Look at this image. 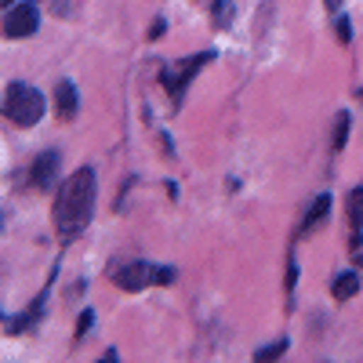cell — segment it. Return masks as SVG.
I'll return each instance as SVG.
<instances>
[{
  "mask_svg": "<svg viewBox=\"0 0 363 363\" xmlns=\"http://www.w3.org/2000/svg\"><path fill=\"white\" fill-rule=\"evenodd\" d=\"M91 215H95V167H77L62 182V189L55 196V207H51L58 240L73 244V240L91 225Z\"/></svg>",
  "mask_w": 363,
  "mask_h": 363,
  "instance_id": "1",
  "label": "cell"
},
{
  "mask_svg": "<svg viewBox=\"0 0 363 363\" xmlns=\"http://www.w3.org/2000/svg\"><path fill=\"white\" fill-rule=\"evenodd\" d=\"M4 116L18 128H33L44 116V95L29 84H8L4 91Z\"/></svg>",
  "mask_w": 363,
  "mask_h": 363,
  "instance_id": "2",
  "label": "cell"
},
{
  "mask_svg": "<svg viewBox=\"0 0 363 363\" xmlns=\"http://www.w3.org/2000/svg\"><path fill=\"white\" fill-rule=\"evenodd\" d=\"M211 62H215V51H200V55H189L186 62L167 66V69L160 73V84L167 87V95H171L174 106H182V95H186V87H189V80L196 77V69H203V66H211Z\"/></svg>",
  "mask_w": 363,
  "mask_h": 363,
  "instance_id": "3",
  "label": "cell"
},
{
  "mask_svg": "<svg viewBox=\"0 0 363 363\" xmlns=\"http://www.w3.org/2000/svg\"><path fill=\"white\" fill-rule=\"evenodd\" d=\"M37 26H40V11H37V4H29V0H22V4L4 11V37H11V40L33 37Z\"/></svg>",
  "mask_w": 363,
  "mask_h": 363,
  "instance_id": "4",
  "label": "cell"
},
{
  "mask_svg": "<svg viewBox=\"0 0 363 363\" xmlns=\"http://www.w3.org/2000/svg\"><path fill=\"white\" fill-rule=\"evenodd\" d=\"M113 284H116L120 291H142V287H149V284H157V265L131 262V265H124V269H116Z\"/></svg>",
  "mask_w": 363,
  "mask_h": 363,
  "instance_id": "5",
  "label": "cell"
},
{
  "mask_svg": "<svg viewBox=\"0 0 363 363\" xmlns=\"http://www.w3.org/2000/svg\"><path fill=\"white\" fill-rule=\"evenodd\" d=\"M58 164H62V157L55 153V149H48V153H40L33 160V167H29V182H33V189L44 193L55 186V178H58Z\"/></svg>",
  "mask_w": 363,
  "mask_h": 363,
  "instance_id": "6",
  "label": "cell"
},
{
  "mask_svg": "<svg viewBox=\"0 0 363 363\" xmlns=\"http://www.w3.org/2000/svg\"><path fill=\"white\" fill-rule=\"evenodd\" d=\"M327 215H330V193H320V196L309 203L306 218H301V225H298V236H309V233H316V229L327 222Z\"/></svg>",
  "mask_w": 363,
  "mask_h": 363,
  "instance_id": "7",
  "label": "cell"
},
{
  "mask_svg": "<svg viewBox=\"0 0 363 363\" xmlns=\"http://www.w3.org/2000/svg\"><path fill=\"white\" fill-rule=\"evenodd\" d=\"M349 225H352V244H349V251L356 255V251L363 247V186H356V189L349 193Z\"/></svg>",
  "mask_w": 363,
  "mask_h": 363,
  "instance_id": "8",
  "label": "cell"
},
{
  "mask_svg": "<svg viewBox=\"0 0 363 363\" xmlns=\"http://www.w3.org/2000/svg\"><path fill=\"white\" fill-rule=\"evenodd\" d=\"M77 109H80L77 84H73V80H58V87H55V113L62 116V120H73Z\"/></svg>",
  "mask_w": 363,
  "mask_h": 363,
  "instance_id": "9",
  "label": "cell"
},
{
  "mask_svg": "<svg viewBox=\"0 0 363 363\" xmlns=\"http://www.w3.org/2000/svg\"><path fill=\"white\" fill-rule=\"evenodd\" d=\"M356 291H359V277H356V272H338L335 284H330L335 301H349V298H356Z\"/></svg>",
  "mask_w": 363,
  "mask_h": 363,
  "instance_id": "10",
  "label": "cell"
},
{
  "mask_svg": "<svg viewBox=\"0 0 363 363\" xmlns=\"http://www.w3.org/2000/svg\"><path fill=\"white\" fill-rule=\"evenodd\" d=\"M349 124H352V116L342 109V113L335 116V128H330V153H342V149H345V142H349Z\"/></svg>",
  "mask_w": 363,
  "mask_h": 363,
  "instance_id": "11",
  "label": "cell"
},
{
  "mask_svg": "<svg viewBox=\"0 0 363 363\" xmlns=\"http://www.w3.org/2000/svg\"><path fill=\"white\" fill-rule=\"evenodd\" d=\"M211 15H215L218 29H225L233 22V0H215V4H211Z\"/></svg>",
  "mask_w": 363,
  "mask_h": 363,
  "instance_id": "12",
  "label": "cell"
},
{
  "mask_svg": "<svg viewBox=\"0 0 363 363\" xmlns=\"http://www.w3.org/2000/svg\"><path fill=\"white\" fill-rule=\"evenodd\" d=\"M284 352H287V338H280V342H272V345L258 349V352H255V359H258V363H265V359H277V356H284Z\"/></svg>",
  "mask_w": 363,
  "mask_h": 363,
  "instance_id": "13",
  "label": "cell"
},
{
  "mask_svg": "<svg viewBox=\"0 0 363 363\" xmlns=\"http://www.w3.org/2000/svg\"><path fill=\"white\" fill-rule=\"evenodd\" d=\"M91 323H95V313H91V309H84L80 313V320H77V342L87 335V330H91Z\"/></svg>",
  "mask_w": 363,
  "mask_h": 363,
  "instance_id": "14",
  "label": "cell"
},
{
  "mask_svg": "<svg viewBox=\"0 0 363 363\" xmlns=\"http://www.w3.org/2000/svg\"><path fill=\"white\" fill-rule=\"evenodd\" d=\"M294 284H298V265H294V258H287V280H284V287H287V298L294 294Z\"/></svg>",
  "mask_w": 363,
  "mask_h": 363,
  "instance_id": "15",
  "label": "cell"
},
{
  "mask_svg": "<svg viewBox=\"0 0 363 363\" xmlns=\"http://www.w3.org/2000/svg\"><path fill=\"white\" fill-rule=\"evenodd\" d=\"M338 40H342V44H352V26H349L345 15H338Z\"/></svg>",
  "mask_w": 363,
  "mask_h": 363,
  "instance_id": "16",
  "label": "cell"
},
{
  "mask_svg": "<svg viewBox=\"0 0 363 363\" xmlns=\"http://www.w3.org/2000/svg\"><path fill=\"white\" fill-rule=\"evenodd\" d=\"M323 4H327V11H335V15H338V4H342V0H323Z\"/></svg>",
  "mask_w": 363,
  "mask_h": 363,
  "instance_id": "17",
  "label": "cell"
},
{
  "mask_svg": "<svg viewBox=\"0 0 363 363\" xmlns=\"http://www.w3.org/2000/svg\"><path fill=\"white\" fill-rule=\"evenodd\" d=\"M0 4H4V11H8V8H11V4H15V0H0Z\"/></svg>",
  "mask_w": 363,
  "mask_h": 363,
  "instance_id": "18",
  "label": "cell"
},
{
  "mask_svg": "<svg viewBox=\"0 0 363 363\" xmlns=\"http://www.w3.org/2000/svg\"><path fill=\"white\" fill-rule=\"evenodd\" d=\"M359 102H363V87H359Z\"/></svg>",
  "mask_w": 363,
  "mask_h": 363,
  "instance_id": "19",
  "label": "cell"
}]
</instances>
